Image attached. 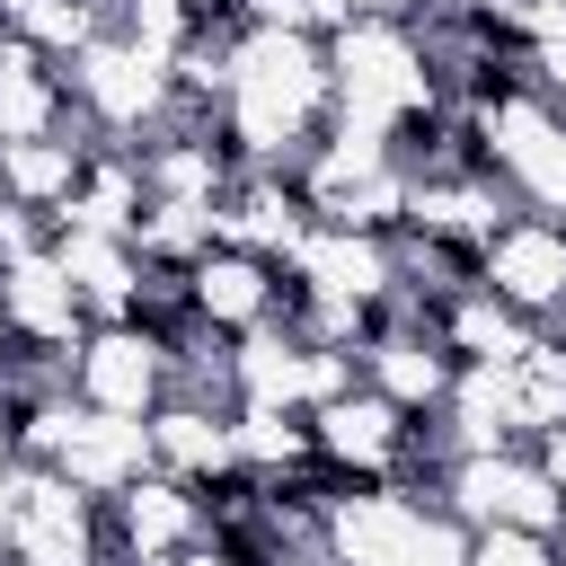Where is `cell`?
I'll list each match as a JSON object with an SVG mask.
<instances>
[{"label":"cell","instance_id":"e0dca14e","mask_svg":"<svg viewBox=\"0 0 566 566\" xmlns=\"http://www.w3.org/2000/svg\"><path fill=\"white\" fill-rule=\"evenodd\" d=\"M292 566H336V557H292Z\"/></svg>","mask_w":566,"mask_h":566},{"label":"cell","instance_id":"7a4b0ae2","mask_svg":"<svg viewBox=\"0 0 566 566\" xmlns=\"http://www.w3.org/2000/svg\"><path fill=\"white\" fill-rule=\"evenodd\" d=\"M442 504L469 522V531H548L557 522V486H548V469L531 460V442L522 451H460L451 469H442Z\"/></svg>","mask_w":566,"mask_h":566},{"label":"cell","instance_id":"5bb4252c","mask_svg":"<svg viewBox=\"0 0 566 566\" xmlns=\"http://www.w3.org/2000/svg\"><path fill=\"white\" fill-rule=\"evenodd\" d=\"M531 460H539V469H548V486L566 495V424H548V433L531 442Z\"/></svg>","mask_w":566,"mask_h":566},{"label":"cell","instance_id":"52a82bcc","mask_svg":"<svg viewBox=\"0 0 566 566\" xmlns=\"http://www.w3.org/2000/svg\"><path fill=\"white\" fill-rule=\"evenodd\" d=\"M44 469H62L71 486H88V495L106 504V495H124L142 469H159V460H150V424H142V416H106V407H80V398H71L62 442H53Z\"/></svg>","mask_w":566,"mask_h":566},{"label":"cell","instance_id":"2e32d148","mask_svg":"<svg viewBox=\"0 0 566 566\" xmlns=\"http://www.w3.org/2000/svg\"><path fill=\"white\" fill-rule=\"evenodd\" d=\"M159 566H230V557H221L212 539H195V548H177V557H159Z\"/></svg>","mask_w":566,"mask_h":566},{"label":"cell","instance_id":"5b68a950","mask_svg":"<svg viewBox=\"0 0 566 566\" xmlns=\"http://www.w3.org/2000/svg\"><path fill=\"white\" fill-rule=\"evenodd\" d=\"M478 283L495 301H513L522 318H557L566 310V221H539V212L495 221L478 248Z\"/></svg>","mask_w":566,"mask_h":566},{"label":"cell","instance_id":"ba28073f","mask_svg":"<svg viewBox=\"0 0 566 566\" xmlns=\"http://www.w3.org/2000/svg\"><path fill=\"white\" fill-rule=\"evenodd\" d=\"M186 283H195V318H212V327H230V336H248V327H274L283 318V265L274 256H256V248H203L195 265H186Z\"/></svg>","mask_w":566,"mask_h":566},{"label":"cell","instance_id":"ac0fdd59","mask_svg":"<svg viewBox=\"0 0 566 566\" xmlns=\"http://www.w3.org/2000/svg\"><path fill=\"white\" fill-rule=\"evenodd\" d=\"M0 363H9V318H0Z\"/></svg>","mask_w":566,"mask_h":566},{"label":"cell","instance_id":"30bf717a","mask_svg":"<svg viewBox=\"0 0 566 566\" xmlns=\"http://www.w3.org/2000/svg\"><path fill=\"white\" fill-rule=\"evenodd\" d=\"M53 265H62V283L80 292L88 327H97V318H133V292H142V256H133V239L53 221Z\"/></svg>","mask_w":566,"mask_h":566},{"label":"cell","instance_id":"8fae6325","mask_svg":"<svg viewBox=\"0 0 566 566\" xmlns=\"http://www.w3.org/2000/svg\"><path fill=\"white\" fill-rule=\"evenodd\" d=\"M150 460L186 486H212L239 469V442H230V407H203V398H159L150 416Z\"/></svg>","mask_w":566,"mask_h":566},{"label":"cell","instance_id":"9a60e30c","mask_svg":"<svg viewBox=\"0 0 566 566\" xmlns=\"http://www.w3.org/2000/svg\"><path fill=\"white\" fill-rule=\"evenodd\" d=\"M424 0H354V18H416Z\"/></svg>","mask_w":566,"mask_h":566},{"label":"cell","instance_id":"6da1fadb","mask_svg":"<svg viewBox=\"0 0 566 566\" xmlns=\"http://www.w3.org/2000/svg\"><path fill=\"white\" fill-rule=\"evenodd\" d=\"M327 80H336V115H363L380 133H398L407 115H424L442 97L407 18H345L327 35Z\"/></svg>","mask_w":566,"mask_h":566},{"label":"cell","instance_id":"8992f818","mask_svg":"<svg viewBox=\"0 0 566 566\" xmlns=\"http://www.w3.org/2000/svg\"><path fill=\"white\" fill-rule=\"evenodd\" d=\"M195 539H203V495H195L186 478L142 469L124 495H106V557L159 566V557H177V548H195Z\"/></svg>","mask_w":566,"mask_h":566},{"label":"cell","instance_id":"4fadbf2b","mask_svg":"<svg viewBox=\"0 0 566 566\" xmlns=\"http://www.w3.org/2000/svg\"><path fill=\"white\" fill-rule=\"evenodd\" d=\"M460 566H566L557 548H548V531H469V557Z\"/></svg>","mask_w":566,"mask_h":566},{"label":"cell","instance_id":"7c38bea8","mask_svg":"<svg viewBox=\"0 0 566 566\" xmlns=\"http://www.w3.org/2000/svg\"><path fill=\"white\" fill-rule=\"evenodd\" d=\"M71 177H80V142H71V133H44V142H0V195H9V203L62 212Z\"/></svg>","mask_w":566,"mask_h":566},{"label":"cell","instance_id":"3957f363","mask_svg":"<svg viewBox=\"0 0 566 566\" xmlns=\"http://www.w3.org/2000/svg\"><path fill=\"white\" fill-rule=\"evenodd\" d=\"M71 398H80V407H106V416H150V407L168 398V345H159L142 318H97V327L80 336Z\"/></svg>","mask_w":566,"mask_h":566},{"label":"cell","instance_id":"277c9868","mask_svg":"<svg viewBox=\"0 0 566 566\" xmlns=\"http://www.w3.org/2000/svg\"><path fill=\"white\" fill-rule=\"evenodd\" d=\"M301 416H310V442H318L327 469H345V478H398V469H407L416 416H407L398 398H380L371 380H354V389H336V398H318V407H301Z\"/></svg>","mask_w":566,"mask_h":566},{"label":"cell","instance_id":"9c48e42d","mask_svg":"<svg viewBox=\"0 0 566 566\" xmlns=\"http://www.w3.org/2000/svg\"><path fill=\"white\" fill-rule=\"evenodd\" d=\"M0 318H9V345H62V354H71V345L88 336V310H80V292L62 283L53 248L0 265Z\"/></svg>","mask_w":566,"mask_h":566}]
</instances>
